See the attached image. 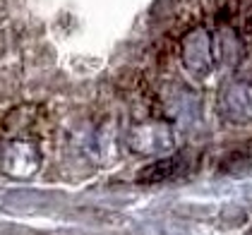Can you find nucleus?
Wrapping results in <instances>:
<instances>
[{
    "instance_id": "f257e3e1",
    "label": "nucleus",
    "mask_w": 252,
    "mask_h": 235,
    "mask_svg": "<svg viewBox=\"0 0 252 235\" xmlns=\"http://www.w3.org/2000/svg\"><path fill=\"white\" fill-rule=\"evenodd\" d=\"M183 60L197 75H207L209 72L212 60H209V39H207V31L197 29V31H192L188 36L185 46H183Z\"/></svg>"
},
{
    "instance_id": "f03ea898",
    "label": "nucleus",
    "mask_w": 252,
    "mask_h": 235,
    "mask_svg": "<svg viewBox=\"0 0 252 235\" xmlns=\"http://www.w3.org/2000/svg\"><path fill=\"white\" fill-rule=\"evenodd\" d=\"M180 166L183 161L178 156H171V158H161L156 161L152 166H147L139 176H137V182H147V185H156V182H166L180 173Z\"/></svg>"
}]
</instances>
